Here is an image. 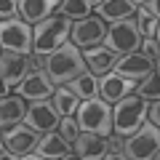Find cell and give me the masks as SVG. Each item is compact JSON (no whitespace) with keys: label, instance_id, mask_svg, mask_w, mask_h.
<instances>
[{"label":"cell","instance_id":"cell-1","mask_svg":"<svg viewBox=\"0 0 160 160\" xmlns=\"http://www.w3.org/2000/svg\"><path fill=\"white\" fill-rule=\"evenodd\" d=\"M43 69L51 75V80L56 83V86H67L69 80H75L78 75L86 72L88 64H86L83 51H80L75 43L67 40V43H64L62 48H56L53 53H46V64H43Z\"/></svg>","mask_w":160,"mask_h":160},{"label":"cell","instance_id":"cell-2","mask_svg":"<svg viewBox=\"0 0 160 160\" xmlns=\"http://www.w3.org/2000/svg\"><path fill=\"white\" fill-rule=\"evenodd\" d=\"M147 115H149V102L142 99L139 93H131V96L112 104V131L126 139L147 123Z\"/></svg>","mask_w":160,"mask_h":160},{"label":"cell","instance_id":"cell-3","mask_svg":"<svg viewBox=\"0 0 160 160\" xmlns=\"http://www.w3.org/2000/svg\"><path fill=\"white\" fill-rule=\"evenodd\" d=\"M142 27H139V19H120V22H112L107 27V35H104V43L109 51H115L118 56H126V53H133L142 48Z\"/></svg>","mask_w":160,"mask_h":160},{"label":"cell","instance_id":"cell-4","mask_svg":"<svg viewBox=\"0 0 160 160\" xmlns=\"http://www.w3.org/2000/svg\"><path fill=\"white\" fill-rule=\"evenodd\" d=\"M69 32H72V19L62 13H53L46 22L35 24V53H53L69 40Z\"/></svg>","mask_w":160,"mask_h":160},{"label":"cell","instance_id":"cell-5","mask_svg":"<svg viewBox=\"0 0 160 160\" xmlns=\"http://www.w3.org/2000/svg\"><path fill=\"white\" fill-rule=\"evenodd\" d=\"M75 118H78L80 131H91V133H99V136L112 133V104L104 102L102 96L80 102Z\"/></svg>","mask_w":160,"mask_h":160},{"label":"cell","instance_id":"cell-6","mask_svg":"<svg viewBox=\"0 0 160 160\" xmlns=\"http://www.w3.org/2000/svg\"><path fill=\"white\" fill-rule=\"evenodd\" d=\"M32 69H35L32 53H19V51H11V48H3V56H0L3 96H11V88H16Z\"/></svg>","mask_w":160,"mask_h":160},{"label":"cell","instance_id":"cell-7","mask_svg":"<svg viewBox=\"0 0 160 160\" xmlns=\"http://www.w3.org/2000/svg\"><path fill=\"white\" fill-rule=\"evenodd\" d=\"M0 43L19 53H35V27L19 19H3L0 22Z\"/></svg>","mask_w":160,"mask_h":160},{"label":"cell","instance_id":"cell-8","mask_svg":"<svg viewBox=\"0 0 160 160\" xmlns=\"http://www.w3.org/2000/svg\"><path fill=\"white\" fill-rule=\"evenodd\" d=\"M158 149H160V128L155 123H149V120L139 131L126 136V144H123V152L131 160H149V158H155Z\"/></svg>","mask_w":160,"mask_h":160},{"label":"cell","instance_id":"cell-9","mask_svg":"<svg viewBox=\"0 0 160 160\" xmlns=\"http://www.w3.org/2000/svg\"><path fill=\"white\" fill-rule=\"evenodd\" d=\"M107 27H109V24L104 22L99 13H91V16H86V19H78V22H72L69 43H75L80 51L93 48V46H102L104 35H107Z\"/></svg>","mask_w":160,"mask_h":160},{"label":"cell","instance_id":"cell-10","mask_svg":"<svg viewBox=\"0 0 160 160\" xmlns=\"http://www.w3.org/2000/svg\"><path fill=\"white\" fill-rule=\"evenodd\" d=\"M24 123L29 128H35L38 133H46V131H56L59 123H62V112L53 102L48 99H40V102H29L27 115H24Z\"/></svg>","mask_w":160,"mask_h":160},{"label":"cell","instance_id":"cell-11","mask_svg":"<svg viewBox=\"0 0 160 160\" xmlns=\"http://www.w3.org/2000/svg\"><path fill=\"white\" fill-rule=\"evenodd\" d=\"M40 133L35 128H29L27 123H19V126L3 128V147L11 149V158H24L32 149H38Z\"/></svg>","mask_w":160,"mask_h":160},{"label":"cell","instance_id":"cell-12","mask_svg":"<svg viewBox=\"0 0 160 160\" xmlns=\"http://www.w3.org/2000/svg\"><path fill=\"white\" fill-rule=\"evenodd\" d=\"M53 91H56V83L51 80V75L46 72L43 67L32 69V72L27 75V78L22 80L16 86V93L19 96H24L27 102H40V99H51Z\"/></svg>","mask_w":160,"mask_h":160},{"label":"cell","instance_id":"cell-13","mask_svg":"<svg viewBox=\"0 0 160 160\" xmlns=\"http://www.w3.org/2000/svg\"><path fill=\"white\" fill-rule=\"evenodd\" d=\"M115 72L123 75V78H131V80H144L149 72H155V59H149L147 53L139 48L133 53H126V56H120L118 64H115Z\"/></svg>","mask_w":160,"mask_h":160},{"label":"cell","instance_id":"cell-14","mask_svg":"<svg viewBox=\"0 0 160 160\" xmlns=\"http://www.w3.org/2000/svg\"><path fill=\"white\" fill-rule=\"evenodd\" d=\"M136 86H139L136 80L123 78V75H118L112 69V72L102 75V99H104V102H109V104H115V102H120V99L136 93Z\"/></svg>","mask_w":160,"mask_h":160},{"label":"cell","instance_id":"cell-15","mask_svg":"<svg viewBox=\"0 0 160 160\" xmlns=\"http://www.w3.org/2000/svg\"><path fill=\"white\" fill-rule=\"evenodd\" d=\"M35 152L40 155V160H46V158H78L72 142H67V139L59 133V128L56 131L40 133V142H38V149H35Z\"/></svg>","mask_w":160,"mask_h":160},{"label":"cell","instance_id":"cell-16","mask_svg":"<svg viewBox=\"0 0 160 160\" xmlns=\"http://www.w3.org/2000/svg\"><path fill=\"white\" fill-rule=\"evenodd\" d=\"M59 3L62 0H19V11H22L24 22L35 27V24L46 22L48 16H53L59 11Z\"/></svg>","mask_w":160,"mask_h":160},{"label":"cell","instance_id":"cell-17","mask_svg":"<svg viewBox=\"0 0 160 160\" xmlns=\"http://www.w3.org/2000/svg\"><path fill=\"white\" fill-rule=\"evenodd\" d=\"M83 56H86V64H88V69H91L93 75H107V72H112L115 69V64H118V53L115 51H109L107 46H93V48H86L83 51Z\"/></svg>","mask_w":160,"mask_h":160},{"label":"cell","instance_id":"cell-18","mask_svg":"<svg viewBox=\"0 0 160 160\" xmlns=\"http://www.w3.org/2000/svg\"><path fill=\"white\" fill-rule=\"evenodd\" d=\"M75 155L83 160H93V158H104L107 152V136H99V133H91V131H80V136L75 139Z\"/></svg>","mask_w":160,"mask_h":160},{"label":"cell","instance_id":"cell-19","mask_svg":"<svg viewBox=\"0 0 160 160\" xmlns=\"http://www.w3.org/2000/svg\"><path fill=\"white\" fill-rule=\"evenodd\" d=\"M136 11H139V6L133 0H104V3L96 6V13L107 24L120 22V19H131V16H136Z\"/></svg>","mask_w":160,"mask_h":160},{"label":"cell","instance_id":"cell-20","mask_svg":"<svg viewBox=\"0 0 160 160\" xmlns=\"http://www.w3.org/2000/svg\"><path fill=\"white\" fill-rule=\"evenodd\" d=\"M27 99L24 96H3V102H0V126L3 128H11V126H19V123H24V115H27V107L29 104H24Z\"/></svg>","mask_w":160,"mask_h":160},{"label":"cell","instance_id":"cell-21","mask_svg":"<svg viewBox=\"0 0 160 160\" xmlns=\"http://www.w3.org/2000/svg\"><path fill=\"white\" fill-rule=\"evenodd\" d=\"M67 86L72 88V91L78 93L83 102H86V99H96V96H102V78H99V75H93L91 69H86V72L78 75L75 80H69Z\"/></svg>","mask_w":160,"mask_h":160},{"label":"cell","instance_id":"cell-22","mask_svg":"<svg viewBox=\"0 0 160 160\" xmlns=\"http://www.w3.org/2000/svg\"><path fill=\"white\" fill-rule=\"evenodd\" d=\"M80 102H83V99H80L69 86H56V91H53V104L59 107L62 115H75L78 107H80Z\"/></svg>","mask_w":160,"mask_h":160},{"label":"cell","instance_id":"cell-23","mask_svg":"<svg viewBox=\"0 0 160 160\" xmlns=\"http://www.w3.org/2000/svg\"><path fill=\"white\" fill-rule=\"evenodd\" d=\"M56 13H62V16H67V19H72V22H78V19L91 16V6H88L86 0H62Z\"/></svg>","mask_w":160,"mask_h":160},{"label":"cell","instance_id":"cell-24","mask_svg":"<svg viewBox=\"0 0 160 160\" xmlns=\"http://www.w3.org/2000/svg\"><path fill=\"white\" fill-rule=\"evenodd\" d=\"M136 93L142 99H147V102H158V99H160V72H158V69L149 72L144 80H139Z\"/></svg>","mask_w":160,"mask_h":160},{"label":"cell","instance_id":"cell-25","mask_svg":"<svg viewBox=\"0 0 160 160\" xmlns=\"http://www.w3.org/2000/svg\"><path fill=\"white\" fill-rule=\"evenodd\" d=\"M59 133H62L67 142H72V144H75V139L80 136L78 118H75V115H62V123H59Z\"/></svg>","mask_w":160,"mask_h":160},{"label":"cell","instance_id":"cell-26","mask_svg":"<svg viewBox=\"0 0 160 160\" xmlns=\"http://www.w3.org/2000/svg\"><path fill=\"white\" fill-rule=\"evenodd\" d=\"M19 0H0V19H19Z\"/></svg>","mask_w":160,"mask_h":160},{"label":"cell","instance_id":"cell-27","mask_svg":"<svg viewBox=\"0 0 160 160\" xmlns=\"http://www.w3.org/2000/svg\"><path fill=\"white\" fill-rule=\"evenodd\" d=\"M142 51L147 53L149 59L158 62V59H160V43H158L155 38H144V40H142Z\"/></svg>","mask_w":160,"mask_h":160},{"label":"cell","instance_id":"cell-28","mask_svg":"<svg viewBox=\"0 0 160 160\" xmlns=\"http://www.w3.org/2000/svg\"><path fill=\"white\" fill-rule=\"evenodd\" d=\"M158 19L155 16H149V19H139V27H142V35L144 38H155L158 35Z\"/></svg>","mask_w":160,"mask_h":160},{"label":"cell","instance_id":"cell-29","mask_svg":"<svg viewBox=\"0 0 160 160\" xmlns=\"http://www.w3.org/2000/svg\"><path fill=\"white\" fill-rule=\"evenodd\" d=\"M147 120L160 128V99H158V102H149V115H147Z\"/></svg>","mask_w":160,"mask_h":160},{"label":"cell","instance_id":"cell-30","mask_svg":"<svg viewBox=\"0 0 160 160\" xmlns=\"http://www.w3.org/2000/svg\"><path fill=\"white\" fill-rule=\"evenodd\" d=\"M147 8H149V13H152V16L160 22V0H149V3H147Z\"/></svg>","mask_w":160,"mask_h":160},{"label":"cell","instance_id":"cell-31","mask_svg":"<svg viewBox=\"0 0 160 160\" xmlns=\"http://www.w3.org/2000/svg\"><path fill=\"white\" fill-rule=\"evenodd\" d=\"M86 3H88V6H91V8H96L99 3H104V0H86Z\"/></svg>","mask_w":160,"mask_h":160},{"label":"cell","instance_id":"cell-32","mask_svg":"<svg viewBox=\"0 0 160 160\" xmlns=\"http://www.w3.org/2000/svg\"><path fill=\"white\" fill-rule=\"evenodd\" d=\"M133 3H136V6H147L149 0H133Z\"/></svg>","mask_w":160,"mask_h":160},{"label":"cell","instance_id":"cell-33","mask_svg":"<svg viewBox=\"0 0 160 160\" xmlns=\"http://www.w3.org/2000/svg\"><path fill=\"white\" fill-rule=\"evenodd\" d=\"M155 40H158V43H160V24H158V35H155Z\"/></svg>","mask_w":160,"mask_h":160},{"label":"cell","instance_id":"cell-34","mask_svg":"<svg viewBox=\"0 0 160 160\" xmlns=\"http://www.w3.org/2000/svg\"><path fill=\"white\" fill-rule=\"evenodd\" d=\"M155 69H158V72H160V59H158V62H155Z\"/></svg>","mask_w":160,"mask_h":160},{"label":"cell","instance_id":"cell-35","mask_svg":"<svg viewBox=\"0 0 160 160\" xmlns=\"http://www.w3.org/2000/svg\"><path fill=\"white\" fill-rule=\"evenodd\" d=\"M155 158H158V160H160V149H158V152H155Z\"/></svg>","mask_w":160,"mask_h":160}]
</instances>
